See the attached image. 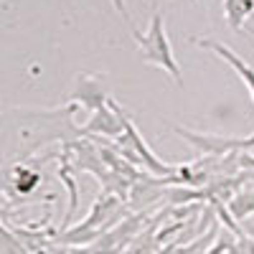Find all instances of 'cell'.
Segmentation results:
<instances>
[{
  "label": "cell",
  "instance_id": "6da1fadb",
  "mask_svg": "<svg viewBox=\"0 0 254 254\" xmlns=\"http://www.w3.org/2000/svg\"><path fill=\"white\" fill-rule=\"evenodd\" d=\"M132 38H135L137 51H140L145 64L158 66L163 74H168L173 79L176 87H183V71H181L178 61H176L171 38H168V31H165V15L160 10H155V15L150 18L147 31H142V33L132 31Z\"/></svg>",
  "mask_w": 254,
  "mask_h": 254
},
{
  "label": "cell",
  "instance_id": "7a4b0ae2",
  "mask_svg": "<svg viewBox=\"0 0 254 254\" xmlns=\"http://www.w3.org/2000/svg\"><path fill=\"white\" fill-rule=\"evenodd\" d=\"M173 132L181 135L188 145H193L198 153L208 155V158H219V155H234V153H244L252 150V140L249 137H231V135H214V132H198L190 127H173Z\"/></svg>",
  "mask_w": 254,
  "mask_h": 254
},
{
  "label": "cell",
  "instance_id": "3957f363",
  "mask_svg": "<svg viewBox=\"0 0 254 254\" xmlns=\"http://www.w3.org/2000/svg\"><path fill=\"white\" fill-rule=\"evenodd\" d=\"M104 79H107V74H87V71L76 74L74 89L69 94V102L76 104V107H84L89 115L102 110L104 104L112 99L107 94V89H104Z\"/></svg>",
  "mask_w": 254,
  "mask_h": 254
},
{
  "label": "cell",
  "instance_id": "277c9868",
  "mask_svg": "<svg viewBox=\"0 0 254 254\" xmlns=\"http://www.w3.org/2000/svg\"><path fill=\"white\" fill-rule=\"evenodd\" d=\"M79 132H81V135H87V137H92V135H104V137L120 140V137L125 135L122 107H120L115 99H110L102 110H97V112L89 115V120L81 125V130H79Z\"/></svg>",
  "mask_w": 254,
  "mask_h": 254
},
{
  "label": "cell",
  "instance_id": "5b68a950",
  "mask_svg": "<svg viewBox=\"0 0 254 254\" xmlns=\"http://www.w3.org/2000/svg\"><path fill=\"white\" fill-rule=\"evenodd\" d=\"M142 219L145 216H140V214L122 219L117 226H112L110 231H104V234L89 247L94 249V254H122V249H127L132 244V239L137 237Z\"/></svg>",
  "mask_w": 254,
  "mask_h": 254
},
{
  "label": "cell",
  "instance_id": "8992f818",
  "mask_svg": "<svg viewBox=\"0 0 254 254\" xmlns=\"http://www.w3.org/2000/svg\"><path fill=\"white\" fill-rule=\"evenodd\" d=\"M196 46H201V49H208L211 54H216L221 61H226L231 69H234L237 74H239V79L247 84V89H249V94H252V102H254V66L249 61H244L234 49L231 46H226V44H221V41H214V38H190ZM249 140H252V145H254V130H252V135H247Z\"/></svg>",
  "mask_w": 254,
  "mask_h": 254
},
{
  "label": "cell",
  "instance_id": "52a82bcc",
  "mask_svg": "<svg viewBox=\"0 0 254 254\" xmlns=\"http://www.w3.org/2000/svg\"><path fill=\"white\" fill-rule=\"evenodd\" d=\"M224 20L229 23V28L234 33L244 31V23L254 15V0H224Z\"/></svg>",
  "mask_w": 254,
  "mask_h": 254
},
{
  "label": "cell",
  "instance_id": "ba28073f",
  "mask_svg": "<svg viewBox=\"0 0 254 254\" xmlns=\"http://www.w3.org/2000/svg\"><path fill=\"white\" fill-rule=\"evenodd\" d=\"M10 181H13V188L18 190L20 196H31L33 190L41 186L44 176H41L36 168L26 165V163H15L13 171H10Z\"/></svg>",
  "mask_w": 254,
  "mask_h": 254
},
{
  "label": "cell",
  "instance_id": "9c48e42d",
  "mask_svg": "<svg viewBox=\"0 0 254 254\" xmlns=\"http://www.w3.org/2000/svg\"><path fill=\"white\" fill-rule=\"evenodd\" d=\"M59 178L66 183V188H69V211H66V219H64V224H61V231H66L69 224L74 221L76 206H79V190H76V181H74V176H71V160H69V153H64V155H61Z\"/></svg>",
  "mask_w": 254,
  "mask_h": 254
},
{
  "label": "cell",
  "instance_id": "30bf717a",
  "mask_svg": "<svg viewBox=\"0 0 254 254\" xmlns=\"http://www.w3.org/2000/svg\"><path fill=\"white\" fill-rule=\"evenodd\" d=\"M226 206L239 224L247 221L249 216H254V190H239V193H234V198H229Z\"/></svg>",
  "mask_w": 254,
  "mask_h": 254
},
{
  "label": "cell",
  "instance_id": "8fae6325",
  "mask_svg": "<svg viewBox=\"0 0 254 254\" xmlns=\"http://www.w3.org/2000/svg\"><path fill=\"white\" fill-rule=\"evenodd\" d=\"M3 254H28L26 242L15 237L8 226H3Z\"/></svg>",
  "mask_w": 254,
  "mask_h": 254
},
{
  "label": "cell",
  "instance_id": "7c38bea8",
  "mask_svg": "<svg viewBox=\"0 0 254 254\" xmlns=\"http://www.w3.org/2000/svg\"><path fill=\"white\" fill-rule=\"evenodd\" d=\"M112 3V8L125 18V23L130 26V31H137V26H135V20H132V15H130V10H127V5H125V0H110Z\"/></svg>",
  "mask_w": 254,
  "mask_h": 254
},
{
  "label": "cell",
  "instance_id": "4fadbf2b",
  "mask_svg": "<svg viewBox=\"0 0 254 254\" xmlns=\"http://www.w3.org/2000/svg\"><path fill=\"white\" fill-rule=\"evenodd\" d=\"M231 249H234V244L226 242V239L221 237V239H216L214 244H211L208 249H203V254H231Z\"/></svg>",
  "mask_w": 254,
  "mask_h": 254
},
{
  "label": "cell",
  "instance_id": "5bb4252c",
  "mask_svg": "<svg viewBox=\"0 0 254 254\" xmlns=\"http://www.w3.org/2000/svg\"><path fill=\"white\" fill-rule=\"evenodd\" d=\"M242 229H244V234H247V239L254 244V216H249L247 221H242Z\"/></svg>",
  "mask_w": 254,
  "mask_h": 254
},
{
  "label": "cell",
  "instance_id": "9a60e30c",
  "mask_svg": "<svg viewBox=\"0 0 254 254\" xmlns=\"http://www.w3.org/2000/svg\"><path fill=\"white\" fill-rule=\"evenodd\" d=\"M252 46H254V41H252Z\"/></svg>",
  "mask_w": 254,
  "mask_h": 254
}]
</instances>
